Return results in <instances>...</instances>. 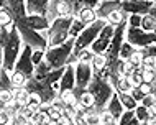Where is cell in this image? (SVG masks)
I'll return each mask as SVG.
<instances>
[{
  "mask_svg": "<svg viewBox=\"0 0 156 125\" xmlns=\"http://www.w3.org/2000/svg\"><path fill=\"white\" fill-rule=\"evenodd\" d=\"M2 68L7 71L15 69V62L18 59L20 53H22V41L23 36L16 25H10V27H2Z\"/></svg>",
  "mask_w": 156,
  "mask_h": 125,
  "instance_id": "1",
  "label": "cell"
},
{
  "mask_svg": "<svg viewBox=\"0 0 156 125\" xmlns=\"http://www.w3.org/2000/svg\"><path fill=\"white\" fill-rule=\"evenodd\" d=\"M74 45H76V38L69 36L64 43L58 45V46H51L46 49L44 53V61L49 64L51 69H59L64 68V66L69 62L71 56H73L74 51Z\"/></svg>",
  "mask_w": 156,
  "mask_h": 125,
  "instance_id": "2",
  "label": "cell"
},
{
  "mask_svg": "<svg viewBox=\"0 0 156 125\" xmlns=\"http://www.w3.org/2000/svg\"><path fill=\"white\" fill-rule=\"evenodd\" d=\"M87 89L90 91L92 94H94L95 97V109L97 112H102L105 107H107L108 101H110V97L113 95L115 92V87L108 79H105L104 76H100V74H94V77H92L90 84Z\"/></svg>",
  "mask_w": 156,
  "mask_h": 125,
  "instance_id": "3",
  "label": "cell"
},
{
  "mask_svg": "<svg viewBox=\"0 0 156 125\" xmlns=\"http://www.w3.org/2000/svg\"><path fill=\"white\" fill-rule=\"evenodd\" d=\"M107 25V20L105 18H97L95 22H92L90 25H87L84 30L76 36V45H74V51L73 56H71L69 62H74V59L77 58V55L86 48H90L92 43L95 41V38L99 36V33L102 31V28Z\"/></svg>",
  "mask_w": 156,
  "mask_h": 125,
  "instance_id": "4",
  "label": "cell"
},
{
  "mask_svg": "<svg viewBox=\"0 0 156 125\" xmlns=\"http://www.w3.org/2000/svg\"><path fill=\"white\" fill-rule=\"evenodd\" d=\"M74 16H56V18L51 22V27H49L46 33V40H48V48L51 46H58V45L64 43V41L71 36V27H73Z\"/></svg>",
  "mask_w": 156,
  "mask_h": 125,
  "instance_id": "5",
  "label": "cell"
},
{
  "mask_svg": "<svg viewBox=\"0 0 156 125\" xmlns=\"http://www.w3.org/2000/svg\"><path fill=\"white\" fill-rule=\"evenodd\" d=\"M94 66L92 62H87V61H81L77 59L76 62V95L79 97V94L82 91H86L89 87L92 77H94Z\"/></svg>",
  "mask_w": 156,
  "mask_h": 125,
  "instance_id": "6",
  "label": "cell"
},
{
  "mask_svg": "<svg viewBox=\"0 0 156 125\" xmlns=\"http://www.w3.org/2000/svg\"><path fill=\"white\" fill-rule=\"evenodd\" d=\"M35 62H33V46L31 45H23V49L20 53L18 59L15 62V69L13 71H20L23 73L25 76L28 77H33L35 76Z\"/></svg>",
  "mask_w": 156,
  "mask_h": 125,
  "instance_id": "7",
  "label": "cell"
},
{
  "mask_svg": "<svg viewBox=\"0 0 156 125\" xmlns=\"http://www.w3.org/2000/svg\"><path fill=\"white\" fill-rule=\"evenodd\" d=\"M113 35H115V25H112V23L107 22V25L102 28V31L99 33V36H97L95 41L92 43L90 49L95 53V55H99V53H105L108 49V46H110Z\"/></svg>",
  "mask_w": 156,
  "mask_h": 125,
  "instance_id": "8",
  "label": "cell"
},
{
  "mask_svg": "<svg viewBox=\"0 0 156 125\" xmlns=\"http://www.w3.org/2000/svg\"><path fill=\"white\" fill-rule=\"evenodd\" d=\"M153 5H154L153 0H122V10L125 13L146 15L151 12Z\"/></svg>",
  "mask_w": 156,
  "mask_h": 125,
  "instance_id": "9",
  "label": "cell"
},
{
  "mask_svg": "<svg viewBox=\"0 0 156 125\" xmlns=\"http://www.w3.org/2000/svg\"><path fill=\"white\" fill-rule=\"evenodd\" d=\"M74 89H76V64L74 62H67L64 74L59 79V92L74 91Z\"/></svg>",
  "mask_w": 156,
  "mask_h": 125,
  "instance_id": "10",
  "label": "cell"
},
{
  "mask_svg": "<svg viewBox=\"0 0 156 125\" xmlns=\"http://www.w3.org/2000/svg\"><path fill=\"white\" fill-rule=\"evenodd\" d=\"M27 25L36 31H48L51 27V20L46 15L41 13H28L27 15Z\"/></svg>",
  "mask_w": 156,
  "mask_h": 125,
  "instance_id": "11",
  "label": "cell"
},
{
  "mask_svg": "<svg viewBox=\"0 0 156 125\" xmlns=\"http://www.w3.org/2000/svg\"><path fill=\"white\" fill-rule=\"evenodd\" d=\"M108 81L113 84L115 87V91H119V92H130V91L133 89V82L130 76H125V74H117V76H112Z\"/></svg>",
  "mask_w": 156,
  "mask_h": 125,
  "instance_id": "12",
  "label": "cell"
},
{
  "mask_svg": "<svg viewBox=\"0 0 156 125\" xmlns=\"http://www.w3.org/2000/svg\"><path fill=\"white\" fill-rule=\"evenodd\" d=\"M122 8V0H102L99 3V7L95 8L97 16L99 18H107V15L113 10H119Z\"/></svg>",
  "mask_w": 156,
  "mask_h": 125,
  "instance_id": "13",
  "label": "cell"
},
{
  "mask_svg": "<svg viewBox=\"0 0 156 125\" xmlns=\"http://www.w3.org/2000/svg\"><path fill=\"white\" fill-rule=\"evenodd\" d=\"M51 0H27V13H41L46 15L49 12Z\"/></svg>",
  "mask_w": 156,
  "mask_h": 125,
  "instance_id": "14",
  "label": "cell"
},
{
  "mask_svg": "<svg viewBox=\"0 0 156 125\" xmlns=\"http://www.w3.org/2000/svg\"><path fill=\"white\" fill-rule=\"evenodd\" d=\"M107 110H110L113 115L117 117V122H119V119H120V115L123 114V110H125V107H123V104H122V101H120V95H119V92H113V95L110 97V101H108V104H107V107H105Z\"/></svg>",
  "mask_w": 156,
  "mask_h": 125,
  "instance_id": "15",
  "label": "cell"
},
{
  "mask_svg": "<svg viewBox=\"0 0 156 125\" xmlns=\"http://www.w3.org/2000/svg\"><path fill=\"white\" fill-rule=\"evenodd\" d=\"M117 123H120V125H136V123H141V122H140V119L136 117L135 109H125Z\"/></svg>",
  "mask_w": 156,
  "mask_h": 125,
  "instance_id": "16",
  "label": "cell"
},
{
  "mask_svg": "<svg viewBox=\"0 0 156 125\" xmlns=\"http://www.w3.org/2000/svg\"><path fill=\"white\" fill-rule=\"evenodd\" d=\"M76 16H79V18H81L84 23H87V25H90L92 22H95V20L99 18L95 8H90V7H82L81 10L76 13Z\"/></svg>",
  "mask_w": 156,
  "mask_h": 125,
  "instance_id": "17",
  "label": "cell"
},
{
  "mask_svg": "<svg viewBox=\"0 0 156 125\" xmlns=\"http://www.w3.org/2000/svg\"><path fill=\"white\" fill-rule=\"evenodd\" d=\"M77 99H79V102H81L87 110H94L95 109V97H94V94H92L89 89L82 91V92L79 94Z\"/></svg>",
  "mask_w": 156,
  "mask_h": 125,
  "instance_id": "18",
  "label": "cell"
},
{
  "mask_svg": "<svg viewBox=\"0 0 156 125\" xmlns=\"http://www.w3.org/2000/svg\"><path fill=\"white\" fill-rule=\"evenodd\" d=\"M108 64V59H107V55L105 53H99V55L94 56V59H92V66H94V71L97 74H102L105 68H107Z\"/></svg>",
  "mask_w": 156,
  "mask_h": 125,
  "instance_id": "19",
  "label": "cell"
},
{
  "mask_svg": "<svg viewBox=\"0 0 156 125\" xmlns=\"http://www.w3.org/2000/svg\"><path fill=\"white\" fill-rule=\"evenodd\" d=\"M10 71L2 68L0 71V84H2V91H13V82H12V74H8Z\"/></svg>",
  "mask_w": 156,
  "mask_h": 125,
  "instance_id": "20",
  "label": "cell"
},
{
  "mask_svg": "<svg viewBox=\"0 0 156 125\" xmlns=\"http://www.w3.org/2000/svg\"><path fill=\"white\" fill-rule=\"evenodd\" d=\"M117 92H119V91H117ZM119 95H120V101L123 104L125 109H136L138 101L132 95V92H119Z\"/></svg>",
  "mask_w": 156,
  "mask_h": 125,
  "instance_id": "21",
  "label": "cell"
},
{
  "mask_svg": "<svg viewBox=\"0 0 156 125\" xmlns=\"http://www.w3.org/2000/svg\"><path fill=\"white\" fill-rule=\"evenodd\" d=\"M125 12L122 10V8H119V10H113V12H110V13L107 15V22L108 23H112V25H120V23H123V22H126V18H125Z\"/></svg>",
  "mask_w": 156,
  "mask_h": 125,
  "instance_id": "22",
  "label": "cell"
},
{
  "mask_svg": "<svg viewBox=\"0 0 156 125\" xmlns=\"http://www.w3.org/2000/svg\"><path fill=\"white\" fill-rule=\"evenodd\" d=\"M141 28L145 31H154L156 30V18L151 13L143 15V18H141Z\"/></svg>",
  "mask_w": 156,
  "mask_h": 125,
  "instance_id": "23",
  "label": "cell"
},
{
  "mask_svg": "<svg viewBox=\"0 0 156 125\" xmlns=\"http://www.w3.org/2000/svg\"><path fill=\"white\" fill-rule=\"evenodd\" d=\"M28 76H25L23 73H20V71H12V82H13V87H23L27 86L28 82Z\"/></svg>",
  "mask_w": 156,
  "mask_h": 125,
  "instance_id": "24",
  "label": "cell"
},
{
  "mask_svg": "<svg viewBox=\"0 0 156 125\" xmlns=\"http://www.w3.org/2000/svg\"><path fill=\"white\" fill-rule=\"evenodd\" d=\"M135 112H136V117L140 119V122H141V123H146V120L151 117V114H150V107L143 105V104H138L136 109H135Z\"/></svg>",
  "mask_w": 156,
  "mask_h": 125,
  "instance_id": "25",
  "label": "cell"
},
{
  "mask_svg": "<svg viewBox=\"0 0 156 125\" xmlns=\"http://www.w3.org/2000/svg\"><path fill=\"white\" fill-rule=\"evenodd\" d=\"M27 105L31 107V109H35V110H38L41 105H43V97H41L38 92H30V97H28Z\"/></svg>",
  "mask_w": 156,
  "mask_h": 125,
  "instance_id": "26",
  "label": "cell"
},
{
  "mask_svg": "<svg viewBox=\"0 0 156 125\" xmlns=\"http://www.w3.org/2000/svg\"><path fill=\"white\" fill-rule=\"evenodd\" d=\"M135 66H141L143 59H145V48H135V51L132 53V56L128 58Z\"/></svg>",
  "mask_w": 156,
  "mask_h": 125,
  "instance_id": "27",
  "label": "cell"
},
{
  "mask_svg": "<svg viewBox=\"0 0 156 125\" xmlns=\"http://www.w3.org/2000/svg\"><path fill=\"white\" fill-rule=\"evenodd\" d=\"M86 27H87V23H84L82 20L79 18V16H74L73 27H71V36H73V38H76V36H77Z\"/></svg>",
  "mask_w": 156,
  "mask_h": 125,
  "instance_id": "28",
  "label": "cell"
},
{
  "mask_svg": "<svg viewBox=\"0 0 156 125\" xmlns=\"http://www.w3.org/2000/svg\"><path fill=\"white\" fill-rule=\"evenodd\" d=\"M133 51H135L133 45L128 43V41H123V45H122V48H120V58H122V59H128V58L132 56Z\"/></svg>",
  "mask_w": 156,
  "mask_h": 125,
  "instance_id": "29",
  "label": "cell"
},
{
  "mask_svg": "<svg viewBox=\"0 0 156 125\" xmlns=\"http://www.w3.org/2000/svg\"><path fill=\"white\" fill-rule=\"evenodd\" d=\"M13 99V91H2L0 92V107H7Z\"/></svg>",
  "mask_w": 156,
  "mask_h": 125,
  "instance_id": "30",
  "label": "cell"
},
{
  "mask_svg": "<svg viewBox=\"0 0 156 125\" xmlns=\"http://www.w3.org/2000/svg\"><path fill=\"white\" fill-rule=\"evenodd\" d=\"M94 56H95V53L92 51L90 48H86V49H82V51L79 53L76 59H81V61H87V62H92V59H94Z\"/></svg>",
  "mask_w": 156,
  "mask_h": 125,
  "instance_id": "31",
  "label": "cell"
},
{
  "mask_svg": "<svg viewBox=\"0 0 156 125\" xmlns=\"http://www.w3.org/2000/svg\"><path fill=\"white\" fill-rule=\"evenodd\" d=\"M100 117H102V123H117V117L107 109L100 112Z\"/></svg>",
  "mask_w": 156,
  "mask_h": 125,
  "instance_id": "32",
  "label": "cell"
},
{
  "mask_svg": "<svg viewBox=\"0 0 156 125\" xmlns=\"http://www.w3.org/2000/svg\"><path fill=\"white\" fill-rule=\"evenodd\" d=\"M156 81V69H145L143 71V82H150V84H153Z\"/></svg>",
  "mask_w": 156,
  "mask_h": 125,
  "instance_id": "33",
  "label": "cell"
},
{
  "mask_svg": "<svg viewBox=\"0 0 156 125\" xmlns=\"http://www.w3.org/2000/svg\"><path fill=\"white\" fill-rule=\"evenodd\" d=\"M141 18H143V15H140V13H130L128 27H141Z\"/></svg>",
  "mask_w": 156,
  "mask_h": 125,
  "instance_id": "34",
  "label": "cell"
},
{
  "mask_svg": "<svg viewBox=\"0 0 156 125\" xmlns=\"http://www.w3.org/2000/svg\"><path fill=\"white\" fill-rule=\"evenodd\" d=\"M140 104H143V105H146V107H151L153 104H156V94L154 92L153 94H146L145 97L141 99Z\"/></svg>",
  "mask_w": 156,
  "mask_h": 125,
  "instance_id": "35",
  "label": "cell"
},
{
  "mask_svg": "<svg viewBox=\"0 0 156 125\" xmlns=\"http://www.w3.org/2000/svg\"><path fill=\"white\" fill-rule=\"evenodd\" d=\"M130 92H132V95H133V97H135V99H136V101H138V102H141V99H143V97H145V94H143V92H141V89H140V86H133V89H132V91H130Z\"/></svg>",
  "mask_w": 156,
  "mask_h": 125,
  "instance_id": "36",
  "label": "cell"
},
{
  "mask_svg": "<svg viewBox=\"0 0 156 125\" xmlns=\"http://www.w3.org/2000/svg\"><path fill=\"white\" fill-rule=\"evenodd\" d=\"M102 2V0H81V5L82 7H90V8H97L99 7V3Z\"/></svg>",
  "mask_w": 156,
  "mask_h": 125,
  "instance_id": "37",
  "label": "cell"
}]
</instances>
